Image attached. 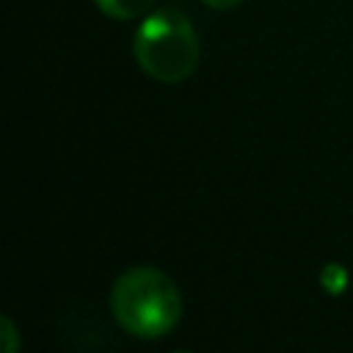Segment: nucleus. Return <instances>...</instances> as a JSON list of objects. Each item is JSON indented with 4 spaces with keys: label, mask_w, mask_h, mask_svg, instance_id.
Wrapping results in <instances>:
<instances>
[{
    "label": "nucleus",
    "mask_w": 353,
    "mask_h": 353,
    "mask_svg": "<svg viewBox=\"0 0 353 353\" xmlns=\"http://www.w3.org/2000/svg\"><path fill=\"white\" fill-rule=\"evenodd\" d=\"M154 0H97L99 11L108 14V17H116V19H135V17H143L149 8H152Z\"/></svg>",
    "instance_id": "3"
},
{
    "label": "nucleus",
    "mask_w": 353,
    "mask_h": 353,
    "mask_svg": "<svg viewBox=\"0 0 353 353\" xmlns=\"http://www.w3.org/2000/svg\"><path fill=\"white\" fill-rule=\"evenodd\" d=\"M110 309L124 331L154 339L176 325L182 298L176 284L163 270L132 268L116 279L110 290Z\"/></svg>",
    "instance_id": "1"
},
{
    "label": "nucleus",
    "mask_w": 353,
    "mask_h": 353,
    "mask_svg": "<svg viewBox=\"0 0 353 353\" xmlns=\"http://www.w3.org/2000/svg\"><path fill=\"white\" fill-rule=\"evenodd\" d=\"M182 353H185V350H182Z\"/></svg>",
    "instance_id": "7"
},
{
    "label": "nucleus",
    "mask_w": 353,
    "mask_h": 353,
    "mask_svg": "<svg viewBox=\"0 0 353 353\" xmlns=\"http://www.w3.org/2000/svg\"><path fill=\"white\" fill-rule=\"evenodd\" d=\"M138 66L160 80V83H179L190 77L199 63V39L193 25L174 8H163L149 14L132 41Z\"/></svg>",
    "instance_id": "2"
},
{
    "label": "nucleus",
    "mask_w": 353,
    "mask_h": 353,
    "mask_svg": "<svg viewBox=\"0 0 353 353\" xmlns=\"http://www.w3.org/2000/svg\"><path fill=\"white\" fill-rule=\"evenodd\" d=\"M320 284H323L325 292L339 295V292H345V287H347V270H345L342 265H336V262H328V265L323 268V273H320Z\"/></svg>",
    "instance_id": "4"
},
{
    "label": "nucleus",
    "mask_w": 353,
    "mask_h": 353,
    "mask_svg": "<svg viewBox=\"0 0 353 353\" xmlns=\"http://www.w3.org/2000/svg\"><path fill=\"white\" fill-rule=\"evenodd\" d=\"M210 8H218V11H226V8H232V6H237V3H243V0H204Z\"/></svg>",
    "instance_id": "6"
},
{
    "label": "nucleus",
    "mask_w": 353,
    "mask_h": 353,
    "mask_svg": "<svg viewBox=\"0 0 353 353\" xmlns=\"http://www.w3.org/2000/svg\"><path fill=\"white\" fill-rule=\"evenodd\" d=\"M0 339H3V353H17L19 350V334L11 323V317L0 320Z\"/></svg>",
    "instance_id": "5"
}]
</instances>
